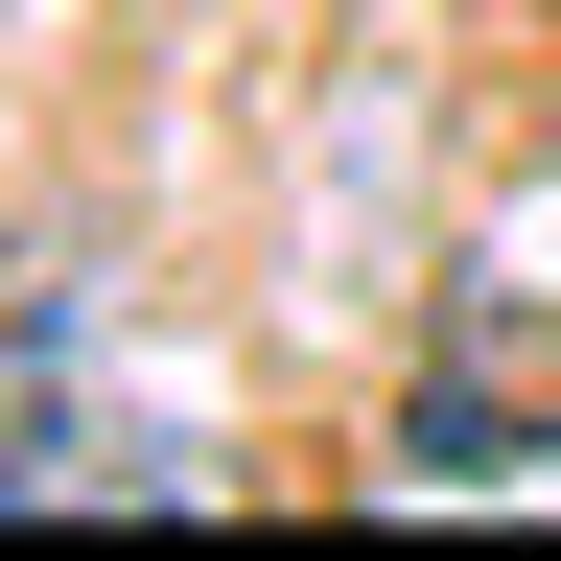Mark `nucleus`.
<instances>
[{
  "instance_id": "1",
  "label": "nucleus",
  "mask_w": 561,
  "mask_h": 561,
  "mask_svg": "<svg viewBox=\"0 0 561 561\" xmlns=\"http://www.w3.org/2000/svg\"><path fill=\"white\" fill-rule=\"evenodd\" d=\"M515 445H561V328H538V305H445V375L398 398V468L491 491Z\"/></svg>"
}]
</instances>
